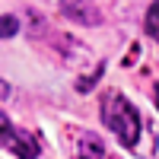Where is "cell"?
Instances as JSON below:
<instances>
[{"mask_svg": "<svg viewBox=\"0 0 159 159\" xmlns=\"http://www.w3.org/2000/svg\"><path fill=\"white\" fill-rule=\"evenodd\" d=\"M61 10H64V16H70L80 25H99L102 22V13L89 0H61Z\"/></svg>", "mask_w": 159, "mask_h": 159, "instance_id": "3957f363", "label": "cell"}, {"mask_svg": "<svg viewBox=\"0 0 159 159\" xmlns=\"http://www.w3.org/2000/svg\"><path fill=\"white\" fill-rule=\"evenodd\" d=\"M147 35L153 42H159V0L147 10Z\"/></svg>", "mask_w": 159, "mask_h": 159, "instance_id": "5b68a950", "label": "cell"}, {"mask_svg": "<svg viewBox=\"0 0 159 159\" xmlns=\"http://www.w3.org/2000/svg\"><path fill=\"white\" fill-rule=\"evenodd\" d=\"M102 118H105V127H108L124 147H137V140L143 134V124H140V111L130 105V99H124L121 92H111V96L105 99Z\"/></svg>", "mask_w": 159, "mask_h": 159, "instance_id": "6da1fadb", "label": "cell"}, {"mask_svg": "<svg viewBox=\"0 0 159 159\" xmlns=\"http://www.w3.org/2000/svg\"><path fill=\"white\" fill-rule=\"evenodd\" d=\"M0 121H3V150L7 153L19 156V159H38V140H32L25 130H16L10 124L7 111L0 115Z\"/></svg>", "mask_w": 159, "mask_h": 159, "instance_id": "7a4b0ae2", "label": "cell"}, {"mask_svg": "<svg viewBox=\"0 0 159 159\" xmlns=\"http://www.w3.org/2000/svg\"><path fill=\"white\" fill-rule=\"evenodd\" d=\"M156 102H159V86H156Z\"/></svg>", "mask_w": 159, "mask_h": 159, "instance_id": "52a82bcc", "label": "cell"}, {"mask_svg": "<svg viewBox=\"0 0 159 159\" xmlns=\"http://www.w3.org/2000/svg\"><path fill=\"white\" fill-rule=\"evenodd\" d=\"M76 159H105V143L96 134H80L76 137Z\"/></svg>", "mask_w": 159, "mask_h": 159, "instance_id": "277c9868", "label": "cell"}, {"mask_svg": "<svg viewBox=\"0 0 159 159\" xmlns=\"http://www.w3.org/2000/svg\"><path fill=\"white\" fill-rule=\"evenodd\" d=\"M16 32H19V19L13 16V13H7L3 16V38H13Z\"/></svg>", "mask_w": 159, "mask_h": 159, "instance_id": "8992f818", "label": "cell"}]
</instances>
